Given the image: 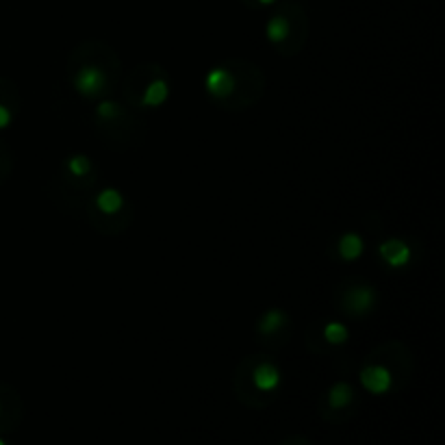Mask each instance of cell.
I'll list each match as a JSON object with an SVG mask.
<instances>
[{"instance_id":"cell-1","label":"cell","mask_w":445,"mask_h":445,"mask_svg":"<svg viewBox=\"0 0 445 445\" xmlns=\"http://www.w3.org/2000/svg\"><path fill=\"white\" fill-rule=\"evenodd\" d=\"M107 83H109V77L107 72L102 70L100 65H94V63H87L83 65L81 70L74 74V91L83 98H98L102 91L107 89Z\"/></svg>"},{"instance_id":"cell-2","label":"cell","mask_w":445,"mask_h":445,"mask_svg":"<svg viewBox=\"0 0 445 445\" xmlns=\"http://www.w3.org/2000/svg\"><path fill=\"white\" fill-rule=\"evenodd\" d=\"M363 389L371 395H385L393 387V373L385 365H365L359 373Z\"/></svg>"},{"instance_id":"cell-3","label":"cell","mask_w":445,"mask_h":445,"mask_svg":"<svg viewBox=\"0 0 445 445\" xmlns=\"http://www.w3.org/2000/svg\"><path fill=\"white\" fill-rule=\"evenodd\" d=\"M378 254L391 269H402L410 263V246L398 237L385 239L378 246Z\"/></svg>"},{"instance_id":"cell-4","label":"cell","mask_w":445,"mask_h":445,"mask_svg":"<svg viewBox=\"0 0 445 445\" xmlns=\"http://www.w3.org/2000/svg\"><path fill=\"white\" fill-rule=\"evenodd\" d=\"M204 89L213 98H228L235 91V74L228 67H211L204 77Z\"/></svg>"},{"instance_id":"cell-5","label":"cell","mask_w":445,"mask_h":445,"mask_svg":"<svg viewBox=\"0 0 445 445\" xmlns=\"http://www.w3.org/2000/svg\"><path fill=\"white\" fill-rule=\"evenodd\" d=\"M252 383L261 393H271L276 391L283 383V373L278 369V365H274L269 361L259 363L252 371Z\"/></svg>"},{"instance_id":"cell-6","label":"cell","mask_w":445,"mask_h":445,"mask_svg":"<svg viewBox=\"0 0 445 445\" xmlns=\"http://www.w3.org/2000/svg\"><path fill=\"white\" fill-rule=\"evenodd\" d=\"M376 302V289L369 285H359L346 293V309L352 315H365Z\"/></svg>"},{"instance_id":"cell-7","label":"cell","mask_w":445,"mask_h":445,"mask_svg":"<svg viewBox=\"0 0 445 445\" xmlns=\"http://www.w3.org/2000/svg\"><path fill=\"white\" fill-rule=\"evenodd\" d=\"M337 252L341 257V261H346V263H354L363 257L365 252V239L361 232H344L339 237V242H337Z\"/></svg>"},{"instance_id":"cell-8","label":"cell","mask_w":445,"mask_h":445,"mask_svg":"<svg viewBox=\"0 0 445 445\" xmlns=\"http://www.w3.org/2000/svg\"><path fill=\"white\" fill-rule=\"evenodd\" d=\"M96 202V209L102 213V215H116L124 209V193L116 187H105L100 189L94 198Z\"/></svg>"},{"instance_id":"cell-9","label":"cell","mask_w":445,"mask_h":445,"mask_svg":"<svg viewBox=\"0 0 445 445\" xmlns=\"http://www.w3.org/2000/svg\"><path fill=\"white\" fill-rule=\"evenodd\" d=\"M167 98H169V85H167V81L154 79V81H150L144 87L140 102H142L144 107H148V109H159V107L165 105Z\"/></svg>"},{"instance_id":"cell-10","label":"cell","mask_w":445,"mask_h":445,"mask_svg":"<svg viewBox=\"0 0 445 445\" xmlns=\"http://www.w3.org/2000/svg\"><path fill=\"white\" fill-rule=\"evenodd\" d=\"M287 324V313L283 309H278V306H274V309H267L259 324H257V332L263 334V337H269V334H276L278 330H283Z\"/></svg>"},{"instance_id":"cell-11","label":"cell","mask_w":445,"mask_h":445,"mask_svg":"<svg viewBox=\"0 0 445 445\" xmlns=\"http://www.w3.org/2000/svg\"><path fill=\"white\" fill-rule=\"evenodd\" d=\"M291 33V24L285 16H274L265 24V38L271 44H283Z\"/></svg>"},{"instance_id":"cell-12","label":"cell","mask_w":445,"mask_h":445,"mask_svg":"<svg viewBox=\"0 0 445 445\" xmlns=\"http://www.w3.org/2000/svg\"><path fill=\"white\" fill-rule=\"evenodd\" d=\"M352 400H354V389L346 381H339L328 389V404L332 408H346L352 404Z\"/></svg>"},{"instance_id":"cell-13","label":"cell","mask_w":445,"mask_h":445,"mask_svg":"<svg viewBox=\"0 0 445 445\" xmlns=\"http://www.w3.org/2000/svg\"><path fill=\"white\" fill-rule=\"evenodd\" d=\"M324 339L330 346H346L350 341V330H348L346 324H341V322H328L324 326Z\"/></svg>"},{"instance_id":"cell-14","label":"cell","mask_w":445,"mask_h":445,"mask_svg":"<svg viewBox=\"0 0 445 445\" xmlns=\"http://www.w3.org/2000/svg\"><path fill=\"white\" fill-rule=\"evenodd\" d=\"M65 169L74 179H85L91 174V159L87 154H72L65 161Z\"/></svg>"},{"instance_id":"cell-15","label":"cell","mask_w":445,"mask_h":445,"mask_svg":"<svg viewBox=\"0 0 445 445\" xmlns=\"http://www.w3.org/2000/svg\"><path fill=\"white\" fill-rule=\"evenodd\" d=\"M120 113H122V107L118 105L116 100H100L98 105H96V116H98L100 120H105V122L116 120Z\"/></svg>"},{"instance_id":"cell-16","label":"cell","mask_w":445,"mask_h":445,"mask_svg":"<svg viewBox=\"0 0 445 445\" xmlns=\"http://www.w3.org/2000/svg\"><path fill=\"white\" fill-rule=\"evenodd\" d=\"M11 120H13L11 111H9L5 105H0V130H5V128L11 124Z\"/></svg>"},{"instance_id":"cell-17","label":"cell","mask_w":445,"mask_h":445,"mask_svg":"<svg viewBox=\"0 0 445 445\" xmlns=\"http://www.w3.org/2000/svg\"><path fill=\"white\" fill-rule=\"evenodd\" d=\"M257 3H259V5H274L276 0H257Z\"/></svg>"},{"instance_id":"cell-18","label":"cell","mask_w":445,"mask_h":445,"mask_svg":"<svg viewBox=\"0 0 445 445\" xmlns=\"http://www.w3.org/2000/svg\"><path fill=\"white\" fill-rule=\"evenodd\" d=\"M0 445H7V441H5L3 436H0Z\"/></svg>"},{"instance_id":"cell-19","label":"cell","mask_w":445,"mask_h":445,"mask_svg":"<svg viewBox=\"0 0 445 445\" xmlns=\"http://www.w3.org/2000/svg\"><path fill=\"white\" fill-rule=\"evenodd\" d=\"M0 410H3V406H0Z\"/></svg>"}]
</instances>
